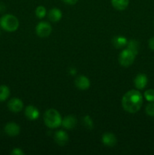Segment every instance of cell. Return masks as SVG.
Listing matches in <instances>:
<instances>
[{"label": "cell", "mask_w": 154, "mask_h": 155, "mask_svg": "<svg viewBox=\"0 0 154 155\" xmlns=\"http://www.w3.org/2000/svg\"><path fill=\"white\" fill-rule=\"evenodd\" d=\"M142 104H143V96L139 91L135 89L128 91L122 97V107L128 113H136L140 110Z\"/></svg>", "instance_id": "obj_1"}, {"label": "cell", "mask_w": 154, "mask_h": 155, "mask_svg": "<svg viewBox=\"0 0 154 155\" xmlns=\"http://www.w3.org/2000/svg\"><path fill=\"white\" fill-rule=\"evenodd\" d=\"M44 122L48 127L55 129L62 124V118L60 113L55 109H49L44 114Z\"/></svg>", "instance_id": "obj_2"}, {"label": "cell", "mask_w": 154, "mask_h": 155, "mask_svg": "<svg viewBox=\"0 0 154 155\" xmlns=\"http://www.w3.org/2000/svg\"><path fill=\"white\" fill-rule=\"evenodd\" d=\"M0 26L2 28L8 32H14L19 27V21L13 15H5L0 19Z\"/></svg>", "instance_id": "obj_3"}, {"label": "cell", "mask_w": 154, "mask_h": 155, "mask_svg": "<svg viewBox=\"0 0 154 155\" xmlns=\"http://www.w3.org/2000/svg\"><path fill=\"white\" fill-rule=\"evenodd\" d=\"M137 54L134 52L133 51L130 50L129 48H127L126 49H124L122 52L120 53L119 56V61L122 66L129 67L134 62V59H135V56Z\"/></svg>", "instance_id": "obj_4"}, {"label": "cell", "mask_w": 154, "mask_h": 155, "mask_svg": "<svg viewBox=\"0 0 154 155\" xmlns=\"http://www.w3.org/2000/svg\"><path fill=\"white\" fill-rule=\"evenodd\" d=\"M51 31H52L51 26L50 25V24L45 22V21H42V22L39 23L36 27V34H37L39 37H48V36L51 34Z\"/></svg>", "instance_id": "obj_5"}, {"label": "cell", "mask_w": 154, "mask_h": 155, "mask_svg": "<svg viewBox=\"0 0 154 155\" xmlns=\"http://www.w3.org/2000/svg\"><path fill=\"white\" fill-rule=\"evenodd\" d=\"M8 107L11 111L14 113H18L22 110L24 107V103L20 98H11L8 103Z\"/></svg>", "instance_id": "obj_6"}, {"label": "cell", "mask_w": 154, "mask_h": 155, "mask_svg": "<svg viewBox=\"0 0 154 155\" xmlns=\"http://www.w3.org/2000/svg\"><path fill=\"white\" fill-rule=\"evenodd\" d=\"M54 140L57 145L63 146L67 144L68 141H69V136L65 131L59 130V131L56 132L54 134Z\"/></svg>", "instance_id": "obj_7"}, {"label": "cell", "mask_w": 154, "mask_h": 155, "mask_svg": "<svg viewBox=\"0 0 154 155\" xmlns=\"http://www.w3.org/2000/svg\"><path fill=\"white\" fill-rule=\"evenodd\" d=\"M75 86L80 90H86L90 86V80L85 76H79L75 80Z\"/></svg>", "instance_id": "obj_8"}, {"label": "cell", "mask_w": 154, "mask_h": 155, "mask_svg": "<svg viewBox=\"0 0 154 155\" xmlns=\"http://www.w3.org/2000/svg\"><path fill=\"white\" fill-rule=\"evenodd\" d=\"M25 115L30 120H36L39 117V111L35 106L29 105L25 109Z\"/></svg>", "instance_id": "obj_9"}, {"label": "cell", "mask_w": 154, "mask_h": 155, "mask_svg": "<svg viewBox=\"0 0 154 155\" xmlns=\"http://www.w3.org/2000/svg\"><path fill=\"white\" fill-rule=\"evenodd\" d=\"M21 129L18 124H15V123H8L6 124L5 127V132L9 136H16L20 133Z\"/></svg>", "instance_id": "obj_10"}, {"label": "cell", "mask_w": 154, "mask_h": 155, "mask_svg": "<svg viewBox=\"0 0 154 155\" xmlns=\"http://www.w3.org/2000/svg\"><path fill=\"white\" fill-rule=\"evenodd\" d=\"M102 142L104 145L108 147H113L117 143V139L116 136L113 133H104L102 136Z\"/></svg>", "instance_id": "obj_11"}, {"label": "cell", "mask_w": 154, "mask_h": 155, "mask_svg": "<svg viewBox=\"0 0 154 155\" xmlns=\"http://www.w3.org/2000/svg\"><path fill=\"white\" fill-rule=\"evenodd\" d=\"M148 79L146 75L143 74H140L137 75V77L134 79V86L137 89H143L146 87L147 84Z\"/></svg>", "instance_id": "obj_12"}, {"label": "cell", "mask_w": 154, "mask_h": 155, "mask_svg": "<svg viewBox=\"0 0 154 155\" xmlns=\"http://www.w3.org/2000/svg\"><path fill=\"white\" fill-rule=\"evenodd\" d=\"M61 125L66 130H71L76 125V118L72 115H68L62 119Z\"/></svg>", "instance_id": "obj_13"}, {"label": "cell", "mask_w": 154, "mask_h": 155, "mask_svg": "<svg viewBox=\"0 0 154 155\" xmlns=\"http://www.w3.org/2000/svg\"><path fill=\"white\" fill-rule=\"evenodd\" d=\"M62 18V12L60 9L57 8H51L48 12V18L52 22H57Z\"/></svg>", "instance_id": "obj_14"}, {"label": "cell", "mask_w": 154, "mask_h": 155, "mask_svg": "<svg viewBox=\"0 0 154 155\" xmlns=\"http://www.w3.org/2000/svg\"><path fill=\"white\" fill-rule=\"evenodd\" d=\"M112 5L118 11H123L128 7L129 0H111Z\"/></svg>", "instance_id": "obj_15"}, {"label": "cell", "mask_w": 154, "mask_h": 155, "mask_svg": "<svg viewBox=\"0 0 154 155\" xmlns=\"http://www.w3.org/2000/svg\"><path fill=\"white\" fill-rule=\"evenodd\" d=\"M112 42H113V45H114L115 48H122L127 45L128 41H127V39L125 37L119 36L113 38Z\"/></svg>", "instance_id": "obj_16"}, {"label": "cell", "mask_w": 154, "mask_h": 155, "mask_svg": "<svg viewBox=\"0 0 154 155\" xmlns=\"http://www.w3.org/2000/svg\"><path fill=\"white\" fill-rule=\"evenodd\" d=\"M10 95L9 88L6 86H0V101H4Z\"/></svg>", "instance_id": "obj_17"}, {"label": "cell", "mask_w": 154, "mask_h": 155, "mask_svg": "<svg viewBox=\"0 0 154 155\" xmlns=\"http://www.w3.org/2000/svg\"><path fill=\"white\" fill-rule=\"evenodd\" d=\"M127 47H128V48H129L130 50L134 51L136 54H137L139 49V43L137 41H136L135 39L130 40L129 42L127 43Z\"/></svg>", "instance_id": "obj_18"}, {"label": "cell", "mask_w": 154, "mask_h": 155, "mask_svg": "<svg viewBox=\"0 0 154 155\" xmlns=\"http://www.w3.org/2000/svg\"><path fill=\"white\" fill-rule=\"evenodd\" d=\"M83 124H84L85 127L88 129V130H92L94 127V124L93 120L91 118V117L89 116H85L83 117L82 119Z\"/></svg>", "instance_id": "obj_19"}, {"label": "cell", "mask_w": 154, "mask_h": 155, "mask_svg": "<svg viewBox=\"0 0 154 155\" xmlns=\"http://www.w3.org/2000/svg\"><path fill=\"white\" fill-rule=\"evenodd\" d=\"M36 15L37 16L38 18H45L46 15V9L44 6H38L36 9Z\"/></svg>", "instance_id": "obj_20"}, {"label": "cell", "mask_w": 154, "mask_h": 155, "mask_svg": "<svg viewBox=\"0 0 154 155\" xmlns=\"http://www.w3.org/2000/svg\"><path fill=\"white\" fill-rule=\"evenodd\" d=\"M144 97L149 102H154V89H148L145 91Z\"/></svg>", "instance_id": "obj_21"}, {"label": "cell", "mask_w": 154, "mask_h": 155, "mask_svg": "<svg viewBox=\"0 0 154 155\" xmlns=\"http://www.w3.org/2000/svg\"><path fill=\"white\" fill-rule=\"evenodd\" d=\"M146 113L149 116L154 117V102H151L146 105Z\"/></svg>", "instance_id": "obj_22"}, {"label": "cell", "mask_w": 154, "mask_h": 155, "mask_svg": "<svg viewBox=\"0 0 154 155\" xmlns=\"http://www.w3.org/2000/svg\"><path fill=\"white\" fill-rule=\"evenodd\" d=\"M11 154L13 155H24V152L21 149V148H14L13 151L11 152Z\"/></svg>", "instance_id": "obj_23"}, {"label": "cell", "mask_w": 154, "mask_h": 155, "mask_svg": "<svg viewBox=\"0 0 154 155\" xmlns=\"http://www.w3.org/2000/svg\"><path fill=\"white\" fill-rule=\"evenodd\" d=\"M63 2L68 5H73L76 4L78 0H63Z\"/></svg>", "instance_id": "obj_24"}, {"label": "cell", "mask_w": 154, "mask_h": 155, "mask_svg": "<svg viewBox=\"0 0 154 155\" xmlns=\"http://www.w3.org/2000/svg\"><path fill=\"white\" fill-rule=\"evenodd\" d=\"M149 47L152 50H154V37L151 38L149 40Z\"/></svg>", "instance_id": "obj_25"}, {"label": "cell", "mask_w": 154, "mask_h": 155, "mask_svg": "<svg viewBox=\"0 0 154 155\" xmlns=\"http://www.w3.org/2000/svg\"><path fill=\"white\" fill-rule=\"evenodd\" d=\"M5 9V7L4 6V5L2 3H0V12H3Z\"/></svg>", "instance_id": "obj_26"}, {"label": "cell", "mask_w": 154, "mask_h": 155, "mask_svg": "<svg viewBox=\"0 0 154 155\" xmlns=\"http://www.w3.org/2000/svg\"><path fill=\"white\" fill-rule=\"evenodd\" d=\"M75 73H76V71H75V69H74V68H71L70 74H72V75H74V74H75Z\"/></svg>", "instance_id": "obj_27"}]
</instances>
